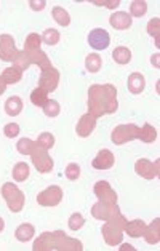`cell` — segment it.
Returning <instances> with one entry per match:
<instances>
[{
  "label": "cell",
  "instance_id": "39",
  "mask_svg": "<svg viewBox=\"0 0 160 251\" xmlns=\"http://www.w3.org/2000/svg\"><path fill=\"white\" fill-rule=\"evenodd\" d=\"M159 59H160V54H159V53H156V54H154V56L151 58V63H152L154 67H156V69H159V67H160Z\"/></svg>",
  "mask_w": 160,
  "mask_h": 251
},
{
  "label": "cell",
  "instance_id": "25",
  "mask_svg": "<svg viewBox=\"0 0 160 251\" xmlns=\"http://www.w3.org/2000/svg\"><path fill=\"white\" fill-rule=\"evenodd\" d=\"M52 15H53V20L56 21L59 26L67 27L71 24V15L67 13V10L63 7H54L52 10Z\"/></svg>",
  "mask_w": 160,
  "mask_h": 251
},
{
  "label": "cell",
  "instance_id": "29",
  "mask_svg": "<svg viewBox=\"0 0 160 251\" xmlns=\"http://www.w3.org/2000/svg\"><path fill=\"white\" fill-rule=\"evenodd\" d=\"M147 34L151 35V37L156 39V45L157 48L160 47V20L159 18H152V20L147 23Z\"/></svg>",
  "mask_w": 160,
  "mask_h": 251
},
{
  "label": "cell",
  "instance_id": "20",
  "mask_svg": "<svg viewBox=\"0 0 160 251\" xmlns=\"http://www.w3.org/2000/svg\"><path fill=\"white\" fill-rule=\"evenodd\" d=\"M35 235V229H34V226L32 224H29V223H23L18 226V229L15 230V237L18 238L20 242L23 243H26L29 240H32Z\"/></svg>",
  "mask_w": 160,
  "mask_h": 251
},
{
  "label": "cell",
  "instance_id": "31",
  "mask_svg": "<svg viewBox=\"0 0 160 251\" xmlns=\"http://www.w3.org/2000/svg\"><path fill=\"white\" fill-rule=\"evenodd\" d=\"M59 112H61V106H59V102H58V101L48 100V101L44 104V114L47 115V117L54 119V117H58Z\"/></svg>",
  "mask_w": 160,
  "mask_h": 251
},
{
  "label": "cell",
  "instance_id": "36",
  "mask_svg": "<svg viewBox=\"0 0 160 251\" xmlns=\"http://www.w3.org/2000/svg\"><path fill=\"white\" fill-rule=\"evenodd\" d=\"M3 133H5V136L7 138H16L18 134H20V125L18 124H7L3 126Z\"/></svg>",
  "mask_w": 160,
  "mask_h": 251
},
{
  "label": "cell",
  "instance_id": "24",
  "mask_svg": "<svg viewBox=\"0 0 160 251\" xmlns=\"http://www.w3.org/2000/svg\"><path fill=\"white\" fill-rule=\"evenodd\" d=\"M103 66V59L98 53H90L87 58H85V69L91 74H96V72L101 71Z\"/></svg>",
  "mask_w": 160,
  "mask_h": 251
},
{
  "label": "cell",
  "instance_id": "2",
  "mask_svg": "<svg viewBox=\"0 0 160 251\" xmlns=\"http://www.w3.org/2000/svg\"><path fill=\"white\" fill-rule=\"evenodd\" d=\"M34 251H82L83 245L77 238L66 235L63 230L44 232L32 245Z\"/></svg>",
  "mask_w": 160,
  "mask_h": 251
},
{
  "label": "cell",
  "instance_id": "12",
  "mask_svg": "<svg viewBox=\"0 0 160 251\" xmlns=\"http://www.w3.org/2000/svg\"><path fill=\"white\" fill-rule=\"evenodd\" d=\"M93 191H95V195L98 197V200L103 201V203L114 205V203H117V200H119L115 191L107 181H98L95 184V187H93Z\"/></svg>",
  "mask_w": 160,
  "mask_h": 251
},
{
  "label": "cell",
  "instance_id": "1",
  "mask_svg": "<svg viewBox=\"0 0 160 251\" xmlns=\"http://www.w3.org/2000/svg\"><path fill=\"white\" fill-rule=\"evenodd\" d=\"M117 109V88L112 83L91 85L88 90V114L100 119L106 114H114Z\"/></svg>",
  "mask_w": 160,
  "mask_h": 251
},
{
  "label": "cell",
  "instance_id": "15",
  "mask_svg": "<svg viewBox=\"0 0 160 251\" xmlns=\"http://www.w3.org/2000/svg\"><path fill=\"white\" fill-rule=\"evenodd\" d=\"M115 163V157L109 149H101L98 155L91 162V167L95 170H110Z\"/></svg>",
  "mask_w": 160,
  "mask_h": 251
},
{
  "label": "cell",
  "instance_id": "11",
  "mask_svg": "<svg viewBox=\"0 0 160 251\" xmlns=\"http://www.w3.org/2000/svg\"><path fill=\"white\" fill-rule=\"evenodd\" d=\"M88 44L93 50H106V48L110 45V35L106 29H101V27H96L93 30H90L88 34Z\"/></svg>",
  "mask_w": 160,
  "mask_h": 251
},
{
  "label": "cell",
  "instance_id": "16",
  "mask_svg": "<svg viewBox=\"0 0 160 251\" xmlns=\"http://www.w3.org/2000/svg\"><path fill=\"white\" fill-rule=\"evenodd\" d=\"M109 24L117 30H127L132 27V16L127 11H114L109 16Z\"/></svg>",
  "mask_w": 160,
  "mask_h": 251
},
{
  "label": "cell",
  "instance_id": "10",
  "mask_svg": "<svg viewBox=\"0 0 160 251\" xmlns=\"http://www.w3.org/2000/svg\"><path fill=\"white\" fill-rule=\"evenodd\" d=\"M59 85V71L54 67H48V69L42 71V75L39 78V88L45 90L47 93H52L58 88Z\"/></svg>",
  "mask_w": 160,
  "mask_h": 251
},
{
  "label": "cell",
  "instance_id": "33",
  "mask_svg": "<svg viewBox=\"0 0 160 251\" xmlns=\"http://www.w3.org/2000/svg\"><path fill=\"white\" fill-rule=\"evenodd\" d=\"M67 226H69L71 230H80L85 226V218L80 213H72Z\"/></svg>",
  "mask_w": 160,
  "mask_h": 251
},
{
  "label": "cell",
  "instance_id": "30",
  "mask_svg": "<svg viewBox=\"0 0 160 251\" xmlns=\"http://www.w3.org/2000/svg\"><path fill=\"white\" fill-rule=\"evenodd\" d=\"M30 101H32L34 106H39V107H44V104L48 101V93L45 90H42L37 87L32 93H30Z\"/></svg>",
  "mask_w": 160,
  "mask_h": 251
},
{
  "label": "cell",
  "instance_id": "4",
  "mask_svg": "<svg viewBox=\"0 0 160 251\" xmlns=\"http://www.w3.org/2000/svg\"><path fill=\"white\" fill-rule=\"evenodd\" d=\"M16 149L21 155H30L34 167L37 168L39 173H50L53 170V167H54L53 158L50 157V154H48V151L42 148L37 141H32L29 138H23L18 141Z\"/></svg>",
  "mask_w": 160,
  "mask_h": 251
},
{
  "label": "cell",
  "instance_id": "22",
  "mask_svg": "<svg viewBox=\"0 0 160 251\" xmlns=\"http://www.w3.org/2000/svg\"><path fill=\"white\" fill-rule=\"evenodd\" d=\"M0 78H2V80L7 85H13V83H18L23 78V72L11 66V67H7V69L2 72Z\"/></svg>",
  "mask_w": 160,
  "mask_h": 251
},
{
  "label": "cell",
  "instance_id": "21",
  "mask_svg": "<svg viewBox=\"0 0 160 251\" xmlns=\"http://www.w3.org/2000/svg\"><path fill=\"white\" fill-rule=\"evenodd\" d=\"M23 111V100L20 96H10L7 101H5V112L10 117H16L20 115Z\"/></svg>",
  "mask_w": 160,
  "mask_h": 251
},
{
  "label": "cell",
  "instance_id": "35",
  "mask_svg": "<svg viewBox=\"0 0 160 251\" xmlns=\"http://www.w3.org/2000/svg\"><path fill=\"white\" fill-rule=\"evenodd\" d=\"M64 173H66V177L69 181H77L79 177H80V167H79L77 163H69L66 167Z\"/></svg>",
  "mask_w": 160,
  "mask_h": 251
},
{
  "label": "cell",
  "instance_id": "14",
  "mask_svg": "<svg viewBox=\"0 0 160 251\" xmlns=\"http://www.w3.org/2000/svg\"><path fill=\"white\" fill-rule=\"evenodd\" d=\"M96 117H93L91 114H83L80 120L77 122V126H76V131L80 138H88L91 133L95 131V126H96Z\"/></svg>",
  "mask_w": 160,
  "mask_h": 251
},
{
  "label": "cell",
  "instance_id": "3",
  "mask_svg": "<svg viewBox=\"0 0 160 251\" xmlns=\"http://www.w3.org/2000/svg\"><path fill=\"white\" fill-rule=\"evenodd\" d=\"M133 139H141L143 143L151 144L157 139V130L151 124H144L143 126L127 124V125H117L112 130V133H110V141L115 146H122Z\"/></svg>",
  "mask_w": 160,
  "mask_h": 251
},
{
  "label": "cell",
  "instance_id": "5",
  "mask_svg": "<svg viewBox=\"0 0 160 251\" xmlns=\"http://www.w3.org/2000/svg\"><path fill=\"white\" fill-rule=\"evenodd\" d=\"M127 224V218L124 214H119L115 218H110L106 221V224L103 226V238L109 247H117L124 242V229Z\"/></svg>",
  "mask_w": 160,
  "mask_h": 251
},
{
  "label": "cell",
  "instance_id": "27",
  "mask_svg": "<svg viewBox=\"0 0 160 251\" xmlns=\"http://www.w3.org/2000/svg\"><path fill=\"white\" fill-rule=\"evenodd\" d=\"M40 45H42V35H39L37 32H30L27 35L26 42H24V51L40 50Z\"/></svg>",
  "mask_w": 160,
  "mask_h": 251
},
{
  "label": "cell",
  "instance_id": "6",
  "mask_svg": "<svg viewBox=\"0 0 160 251\" xmlns=\"http://www.w3.org/2000/svg\"><path fill=\"white\" fill-rule=\"evenodd\" d=\"M0 191H2V197L7 201V206L11 213L23 211L24 203H26V195L20 187L15 186L13 182H5Z\"/></svg>",
  "mask_w": 160,
  "mask_h": 251
},
{
  "label": "cell",
  "instance_id": "41",
  "mask_svg": "<svg viewBox=\"0 0 160 251\" xmlns=\"http://www.w3.org/2000/svg\"><path fill=\"white\" fill-rule=\"evenodd\" d=\"M3 229H5V221H3L2 218H0V234L3 232Z\"/></svg>",
  "mask_w": 160,
  "mask_h": 251
},
{
  "label": "cell",
  "instance_id": "28",
  "mask_svg": "<svg viewBox=\"0 0 160 251\" xmlns=\"http://www.w3.org/2000/svg\"><path fill=\"white\" fill-rule=\"evenodd\" d=\"M61 39V34H59V30L58 29H47L44 34H42V42L44 44H47L48 47H53V45H56L58 42Z\"/></svg>",
  "mask_w": 160,
  "mask_h": 251
},
{
  "label": "cell",
  "instance_id": "34",
  "mask_svg": "<svg viewBox=\"0 0 160 251\" xmlns=\"http://www.w3.org/2000/svg\"><path fill=\"white\" fill-rule=\"evenodd\" d=\"M37 143H39L40 146H42V148H44V149H52L53 148V146H54V136H53V134L52 133H40L39 134V139H37Z\"/></svg>",
  "mask_w": 160,
  "mask_h": 251
},
{
  "label": "cell",
  "instance_id": "8",
  "mask_svg": "<svg viewBox=\"0 0 160 251\" xmlns=\"http://www.w3.org/2000/svg\"><path fill=\"white\" fill-rule=\"evenodd\" d=\"M63 200V189L59 186H48L37 195V203L40 206H58Z\"/></svg>",
  "mask_w": 160,
  "mask_h": 251
},
{
  "label": "cell",
  "instance_id": "38",
  "mask_svg": "<svg viewBox=\"0 0 160 251\" xmlns=\"http://www.w3.org/2000/svg\"><path fill=\"white\" fill-rule=\"evenodd\" d=\"M29 7L32 8L34 11H42V10L47 7V2H45V0H39V2H35V0H30Z\"/></svg>",
  "mask_w": 160,
  "mask_h": 251
},
{
  "label": "cell",
  "instance_id": "18",
  "mask_svg": "<svg viewBox=\"0 0 160 251\" xmlns=\"http://www.w3.org/2000/svg\"><path fill=\"white\" fill-rule=\"evenodd\" d=\"M143 237L149 245H157L160 242V218H156L149 226H146Z\"/></svg>",
  "mask_w": 160,
  "mask_h": 251
},
{
  "label": "cell",
  "instance_id": "19",
  "mask_svg": "<svg viewBox=\"0 0 160 251\" xmlns=\"http://www.w3.org/2000/svg\"><path fill=\"white\" fill-rule=\"evenodd\" d=\"M146 230V223L143 219H133V221H127L124 232H127L132 238H138L144 234Z\"/></svg>",
  "mask_w": 160,
  "mask_h": 251
},
{
  "label": "cell",
  "instance_id": "26",
  "mask_svg": "<svg viewBox=\"0 0 160 251\" xmlns=\"http://www.w3.org/2000/svg\"><path fill=\"white\" fill-rule=\"evenodd\" d=\"M29 165L26 162H18L13 168V179L18 181V182H24L29 177Z\"/></svg>",
  "mask_w": 160,
  "mask_h": 251
},
{
  "label": "cell",
  "instance_id": "7",
  "mask_svg": "<svg viewBox=\"0 0 160 251\" xmlns=\"http://www.w3.org/2000/svg\"><path fill=\"white\" fill-rule=\"evenodd\" d=\"M134 173L144 179H156L160 175V160L157 158L156 162H151L147 158H139L134 163Z\"/></svg>",
  "mask_w": 160,
  "mask_h": 251
},
{
  "label": "cell",
  "instance_id": "23",
  "mask_svg": "<svg viewBox=\"0 0 160 251\" xmlns=\"http://www.w3.org/2000/svg\"><path fill=\"white\" fill-rule=\"evenodd\" d=\"M112 58L117 64H128L132 61V50L128 47H117L112 51Z\"/></svg>",
  "mask_w": 160,
  "mask_h": 251
},
{
  "label": "cell",
  "instance_id": "9",
  "mask_svg": "<svg viewBox=\"0 0 160 251\" xmlns=\"http://www.w3.org/2000/svg\"><path fill=\"white\" fill-rule=\"evenodd\" d=\"M120 214V208L117 203L110 205V203H103V201H98L93 206H91V216L98 221H107L110 218H115Z\"/></svg>",
  "mask_w": 160,
  "mask_h": 251
},
{
  "label": "cell",
  "instance_id": "40",
  "mask_svg": "<svg viewBox=\"0 0 160 251\" xmlns=\"http://www.w3.org/2000/svg\"><path fill=\"white\" fill-rule=\"evenodd\" d=\"M5 90H7V83H5L2 78H0V96L5 93Z\"/></svg>",
  "mask_w": 160,
  "mask_h": 251
},
{
  "label": "cell",
  "instance_id": "42",
  "mask_svg": "<svg viewBox=\"0 0 160 251\" xmlns=\"http://www.w3.org/2000/svg\"><path fill=\"white\" fill-rule=\"evenodd\" d=\"M120 250H134V248L132 247V245H122Z\"/></svg>",
  "mask_w": 160,
  "mask_h": 251
},
{
  "label": "cell",
  "instance_id": "32",
  "mask_svg": "<svg viewBox=\"0 0 160 251\" xmlns=\"http://www.w3.org/2000/svg\"><path fill=\"white\" fill-rule=\"evenodd\" d=\"M147 11V2L144 0H134L130 5V16H134V18H141L144 16Z\"/></svg>",
  "mask_w": 160,
  "mask_h": 251
},
{
  "label": "cell",
  "instance_id": "37",
  "mask_svg": "<svg viewBox=\"0 0 160 251\" xmlns=\"http://www.w3.org/2000/svg\"><path fill=\"white\" fill-rule=\"evenodd\" d=\"M96 7H106L109 10H115L120 5V0H103V2H93Z\"/></svg>",
  "mask_w": 160,
  "mask_h": 251
},
{
  "label": "cell",
  "instance_id": "13",
  "mask_svg": "<svg viewBox=\"0 0 160 251\" xmlns=\"http://www.w3.org/2000/svg\"><path fill=\"white\" fill-rule=\"evenodd\" d=\"M18 54L16 44L10 34H0V59L11 63Z\"/></svg>",
  "mask_w": 160,
  "mask_h": 251
},
{
  "label": "cell",
  "instance_id": "17",
  "mask_svg": "<svg viewBox=\"0 0 160 251\" xmlns=\"http://www.w3.org/2000/svg\"><path fill=\"white\" fill-rule=\"evenodd\" d=\"M127 87L130 90V93L133 95H139L143 93L144 88H146V78L141 72H133L128 77V82H127Z\"/></svg>",
  "mask_w": 160,
  "mask_h": 251
}]
</instances>
